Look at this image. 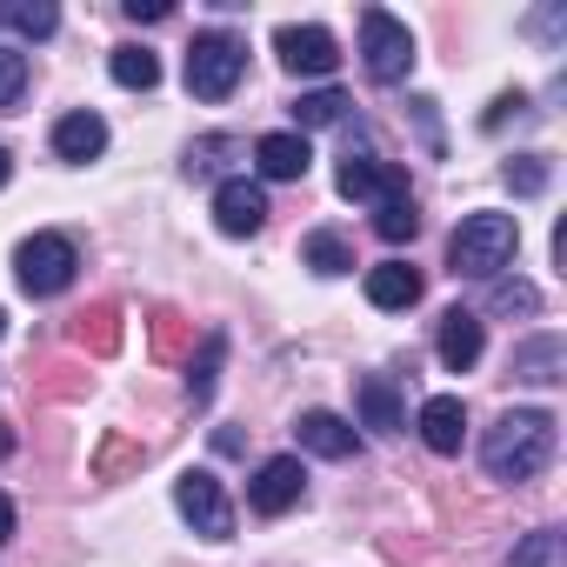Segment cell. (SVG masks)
Listing matches in <instances>:
<instances>
[{
  "label": "cell",
  "mask_w": 567,
  "mask_h": 567,
  "mask_svg": "<svg viewBox=\"0 0 567 567\" xmlns=\"http://www.w3.org/2000/svg\"><path fill=\"white\" fill-rule=\"evenodd\" d=\"M554 414L547 408H507L487 434H481V467L494 481H534L554 461Z\"/></svg>",
  "instance_id": "6da1fadb"
},
{
  "label": "cell",
  "mask_w": 567,
  "mask_h": 567,
  "mask_svg": "<svg viewBox=\"0 0 567 567\" xmlns=\"http://www.w3.org/2000/svg\"><path fill=\"white\" fill-rule=\"evenodd\" d=\"M514 247H520L514 214H467V220L454 227V240H447V267H454L461 280H494V274L514 260Z\"/></svg>",
  "instance_id": "7a4b0ae2"
},
{
  "label": "cell",
  "mask_w": 567,
  "mask_h": 567,
  "mask_svg": "<svg viewBox=\"0 0 567 567\" xmlns=\"http://www.w3.org/2000/svg\"><path fill=\"white\" fill-rule=\"evenodd\" d=\"M240 74H247V41L240 34H227V28L194 34V48H187V94L194 101H227L240 87Z\"/></svg>",
  "instance_id": "3957f363"
},
{
  "label": "cell",
  "mask_w": 567,
  "mask_h": 567,
  "mask_svg": "<svg viewBox=\"0 0 567 567\" xmlns=\"http://www.w3.org/2000/svg\"><path fill=\"white\" fill-rule=\"evenodd\" d=\"M74 267H81V254H74L68 234H34V240H21V254H14V280H21V295H34V301L68 295V288H74Z\"/></svg>",
  "instance_id": "277c9868"
},
{
  "label": "cell",
  "mask_w": 567,
  "mask_h": 567,
  "mask_svg": "<svg viewBox=\"0 0 567 567\" xmlns=\"http://www.w3.org/2000/svg\"><path fill=\"white\" fill-rule=\"evenodd\" d=\"M361 61H368V81L401 87L421 54H414V34H408L388 8H361Z\"/></svg>",
  "instance_id": "5b68a950"
},
{
  "label": "cell",
  "mask_w": 567,
  "mask_h": 567,
  "mask_svg": "<svg viewBox=\"0 0 567 567\" xmlns=\"http://www.w3.org/2000/svg\"><path fill=\"white\" fill-rule=\"evenodd\" d=\"M174 507L194 520V534H207V540H227L234 534V507H227V494H220V481L207 474V467H187L181 481H174Z\"/></svg>",
  "instance_id": "8992f818"
},
{
  "label": "cell",
  "mask_w": 567,
  "mask_h": 567,
  "mask_svg": "<svg viewBox=\"0 0 567 567\" xmlns=\"http://www.w3.org/2000/svg\"><path fill=\"white\" fill-rule=\"evenodd\" d=\"M301 494H308V467H301L295 454L260 461V467H254V481H247V507H254V514H267V520H280L288 507H301Z\"/></svg>",
  "instance_id": "52a82bcc"
},
{
  "label": "cell",
  "mask_w": 567,
  "mask_h": 567,
  "mask_svg": "<svg viewBox=\"0 0 567 567\" xmlns=\"http://www.w3.org/2000/svg\"><path fill=\"white\" fill-rule=\"evenodd\" d=\"M274 54H280V68H288V74H308V81H328L341 68V48H334L328 28H280L274 34Z\"/></svg>",
  "instance_id": "ba28073f"
},
{
  "label": "cell",
  "mask_w": 567,
  "mask_h": 567,
  "mask_svg": "<svg viewBox=\"0 0 567 567\" xmlns=\"http://www.w3.org/2000/svg\"><path fill=\"white\" fill-rule=\"evenodd\" d=\"M334 187H341L348 200H374V207L408 200V174H401L394 161H374V154H348L341 174H334Z\"/></svg>",
  "instance_id": "9c48e42d"
},
{
  "label": "cell",
  "mask_w": 567,
  "mask_h": 567,
  "mask_svg": "<svg viewBox=\"0 0 567 567\" xmlns=\"http://www.w3.org/2000/svg\"><path fill=\"white\" fill-rule=\"evenodd\" d=\"M214 220H220V234H234V240L260 234V227H267V187L247 181V174L220 181V187H214Z\"/></svg>",
  "instance_id": "30bf717a"
},
{
  "label": "cell",
  "mask_w": 567,
  "mask_h": 567,
  "mask_svg": "<svg viewBox=\"0 0 567 567\" xmlns=\"http://www.w3.org/2000/svg\"><path fill=\"white\" fill-rule=\"evenodd\" d=\"M481 348H487V334H481V315H467V308H447V315H441V341H434L441 368H447V374H467V368L481 361Z\"/></svg>",
  "instance_id": "8fae6325"
},
{
  "label": "cell",
  "mask_w": 567,
  "mask_h": 567,
  "mask_svg": "<svg viewBox=\"0 0 567 567\" xmlns=\"http://www.w3.org/2000/svg\"><path fill=\"white\" fill-rule=\"evenodd\" d=\"M295 434H301V447L321 454V461H354V454H361V434H354L341 414H328V408H308V414L295 421Z\"/></svg>",
  "instance_id": "7c38bea8"
},
{
  "label": "cell",
  "mask_w": 567,
  "mask_h": 567,
  "mask_svg": "<svg viewBox=\"0 0 567 567\" xmlns=\"http://www.w3.org/2000/svg\"><path fill=\"white\" fill-rule=\"evenodd\" d=\"M368 301H374L381 315L414 308V301H421V267H408V260H381V267H368Z\"/></svg>",
  "instance_id": "4fadbf2b"
},
{
  "label": "cell",
  "mask_w": 567,
  "mask_h": 567,
  "mask_svg": "<svg viewBox=\"0 0 567 567\" xmlns=\"http://www.w3.org/2000/svg\"><path fill=\"white\" fill-rule=\"evenodd\" d=\"M54 154L74 161V167H81V161H101V154H107V121L87 114V107H81V114H61V121H54Z\"/></svg>",
  "instance_id": "5bb4252c"
},
{
  "label": "cell",
  "mask_w": 567,
  "mask_h": 567,
  "mask_svg": "<svg viewBox=\"0 0 567 567\" xmlns=\"http://www.w3.org/2000/svg\"><path fill=\"white\" fill-rule=\"evenodd\" d=\"M560 374H567V341H560V334H534V341L514 348V381H527V388H554Z\"/></svg>",
  "instance_id": "9a60e30c"
},
{
  "label": "cell",
  "mask_w": 567,
  "mask_h": 567,
  "mask_svg": "<svg viewBox=\"0 0 567 567\" xmlns=\"http://www.w3.org/2000/svg\"><path fill=\"white\" fill-rule=\"evenodd\" d=\"M308 134H260L254 141V167L267 174V181H301L308 174Z\"/></svg>",
  "instance_id": "2e32d148"
},
{
  "label": "cell",
  "mask_w": 567,
  "mask_h": 567,
  "mask_svg": "<svg viewBox=\"0 0 567 567\" xmlns=\"http://www.w3.org/2000/svg\"><path fill=\"white\" fill-rule=\"evenodd\" d=\"M354 408H361V421H368L374 434H401V427H408L401 394H394L388 374H361V381H354Z\"/></svg>",
  "instance_id": "e0dca14e"
},
{
  "label": "cell",
  "mask_w": 567,
  "mask_h": 567,
  "mask_svg": "<svg viewBox=\"0 0 567 567\" xmlns=\"http://www.w3.org/2000/svg\"><path fill=\"white\" fill-rule=\"evenodd\" d=\"M421 441H427L434 454H461V441H467V408H461V394H434V401L421 408Z\"/></svg>",
  "instance_id": "ac0fdd59"
},
{
  "label": "cell",
  "mask_w": 567,
  "mask_h": 567,
  "mask_svg": "<svg viewBox=\"0 0 567 567\" xmlns=\"http://www.w3.org/2000/svg\"><path fill=\"white\" fill-rule=\"evenodd\" d=\"M74 348L94 354V361L121 354V308H114V301H94L87 315H74Z\"/></svg>",
  "instance_id": "d6986e66"
},
{
  "label": "cell",
  "mask_w": 567,
  "mask_h": 567,
  "mask_svg": "<svg viewBox=\"0 0 567 567\" xmlns=\"http://www.w3.org/2000/svg\"><path fill=\"white\" fill-rule=\"evenodd\" d=\"M348 94H334V87H321V94H301L295 101V134H315V127H334V121H348Z\"/></svg>",
  "instance_id": "ffe728a7"
},
{
  "label": "cell",
  "mask_w": 567,
  "mask_h": 567,
  "mask_svg": "<svg viewBox=\"0 0 567 567\" xmlns=\"http://www.w3.org/2000/svg\"><path fill=\"white\" fill-rule=\"evenodd\" d=\"M220 361H227V334H207V341H200V361H194V374H187L194 408L214 401V388H220Z\"/></svg>",
  "instance_id": "44dd1931"
},
{
  "label": "cell",
  "mask_w": 567,
  "mask_h": 567,
  "mask_svg": "<svg viewBox=\"0 0 567 567\" xmlns=\"http://www.w3.org/2000/svg\"><path fill=\"white\" fill-rule=\"evenodd\" d=\"M301 260H308L315 274H348V267H354V247H348L341 234H328V227H321V234H308V240H301Z\"/></svg>",
  "instance_id": "7402d4cb"
},
{
  "label": "cell",
  "mask_w": 567,
  "mask_h": 567,
  "mask_svg": "<svg viewBox=\"0 0 567 567\" xmlns=\"http://www.w3.org/2000/svg\"><path fill=\"white\" fill-rule=\"evenodd\" d=\"M187 348H194V321L181 308H154V354L161 361H181Z\"/></svg>",
  "instance_id": "603a6c76"
},
{
  "label": "cell",
  "mask_w": 567,
  "mask_h": 567,
  "mask_svg": "<svg viewBox=\"0 0 567 567\" xmlns=\"http://www.w3.org/2000/svg\"><path fill=\"white\" fill-rule=\"evenodd\" d=\"M141 461H147V447H141V441H127V434H101L94 474H101V481H121V474H134Z\"/></svg>",
  "instance_id": "cb8c5ba5"
},
{
  "label": "cell",
  "mask_w": 567,
  "mask_h": 567,
  "mask_svg": "<svg viewBox=\"0 0 567 567\" xmlns=\"http://www.w3.org/2000/svg\"><path fill=\"white\" fill-rule=\"evenodd\" d=\"M507 567H567V534H560V527L527 534V540L514 547V560H507Z\"/></svg>",
  "instance_id": "d4e9b609"
},
{
  "label": "cell",
  "mask_w": 567,
  "mask_h": 567,
  "mask_svg": "<svg viewBox=\"0 0 567 567\" xmlns=\"http://www.w3.org/2000/svg\"><path fill=\"white\" fill-rule=\"evenodd\" d=\"M107 74H114L121 87H141V94H147V87L161 81V61H154L147 48H114V61H107Z\"/></svg>",
  "instance_id": "484cf974"
},
{
  "label": "cell",
  "mask_w": 567,
  "mask_h": 567,
  "mask_svg": "<svg viewBox=\"0 0 567 567\" xmlns=\"http://www.w3.org/2000/svg\"><path fill=\"white\" fill-rule=\"evenodd\" d=\"M374 234H381L388 247H401V240H414V234H421V214H414V194H408V200H388V207H374Z\"/></svg>",
  "instance_id": "4316f807"
},
{
  "label": "cell",
  "mask_w": 567,
  "mask_h": 567,
  "mask_svg": "<svg viewBox=\"0 0 567 567\" xmlns=\"http://www.w3.org/2000/svg\"><path fill=\"white\" fill-rule=\"evenodd\" d=\"M8 21H14L28 41H48V34L61 28V8H54V0H21V8H8Z\"/></svg>",
  "instance_id": "83f0119b"
},
{
  "label": "cell",
  "mask_w": 567,
  "mask_h": 567,
  "mask_svg": "<svg viewBox=\"0 0 567 567\" xmlns=\"http://www.w3.org/2000/svg\"><path fill=\"white\" fill-rule=\"evenodd\" d=\"M501 181H507L514 194H540V187H547V161H540V154H514V161L501 167Z\"/></svg>",
  "instance_id": "f1b7e54d"
},
{
  "label": "cell",
  "mask_w": 567,
  "mask_h": 567,
  "mask_svg": "<svg viewBox=\"0 0 567 567\" xmlns=\"http://www.w3.org/2000/svg\"><path fill=\"white\" fill-rule=\"evenodd\" d=\"M487 308H494V315H534V308H540V295L527 288V280H494Z\"/></svg>",
  "instance_id": "f546056e"
},
{
  "label": "cell",
  "mask_w": 567,
  "mask_h": 567,
  "mask_svg": "<svg viewBox=\"0 0 567 567\" xmlns=\"http://www.w3.org/2000/svg\"><path fill=\"white\" fill-rule=\"evenodd\" d=\"M234 147H240V141H227V134L194 141V147H187V174H194V181H200V174H214V167H220V154H234Z\"/></svg>",
  "instance_id": "4dcf8cb0"
},
{
  "label": "cell",
  "mask_w": 567,
  "mask_h": 567,
  "mask_svg": "<svg viewBox=\"0 0 567 567\" xmlns=\"http://www.w3.org/2000/svg\"><path fill=\"white\" fill-rule=\"evenodd\" d=\"M28 87V54H0V107H14Z\"/></svg>",
  "instance_id": "1f68e13d"
},
{
  "label": "cell",
  "mask_w": 567,
  "mask_h": 567,
  "mask_svg": "<svg viewBox=\"0 0 567 567\" xmlns=\"http://www.w3.org/2000/svg\"><path fill=\"white\" fill-rule=\"evenodd\" d=\"M414 121H421V141H427V154H441V114H434V101H427V94L414 101Z\"/></svg>",
  "instance_id": "d6a6232c"
},
{
  "label": "cell",
  "mask_w": 567,
  "mask_h": 567,
  "mask_svg": "<svg viewBox=\"0 0 567 567\" xmlns=\"http://www.w3.org/2000/svg\"><path fill=\"white\" fill-rule=\"evenodd\" d=\"M127 21H167L174 8H167V0H127V8H121Z\"/></svg>",
  "instance_id": "836d02e7"
},
{
  "label": "cell",
  "mask_w": 567,
  "mask_h": 567,
  "mask_svg": "<svg viewBox=\"0 0 567 567\" xmlns=\"http://www.w3.org/2000/svg\"><path fill=\"white\" fill-rule=\"evenodd\" d=\"M0 540H14V501L0 494Z\"/></svg>",
  "instance_id": "e575fe53"
},
{
  "label": "cell",
  "mask_w": 567,
  "mask_h": 567,
  "mask_svg": "<svg viewBox=\"0 0 567 567\" xmlns=\"http://www.w3.org/2000/svg\"><path fill=\"white\" fill-rule=\"evenodd\" d=\"M14 454V421H0V461Z\"/></svg>",
  "instance_id": "d590c367"
},
{
  "label": "cell",
  "mask_w": 567,
  "mask_h": 567,
  "mask_svg": "<svg viewBox=\"0 0 567 567\" xmlns=\"http://www.w3.org/2000/svg\"><path fill=\"white\" fill-rule=\"evenodd\" d=\"M8 174H14V161H8V147H0V187H8Z\"/></svg>",
  "instance_id": "8d00e7d4"
},
{
  "label": "cell",
  "mask_w": 567,
  "mask_h": 567,
  "mask_svg": "<svg viewBox=\"0 0 567 567\" xmlns=\"http://www.w3.org/2000/svg\"><path fill=\"white\" fill-rule=\"evenodd\" d=\"M0 334H8V315H0Z\"/></svg>",
  "instance_id": "74e56055"
},
{
  "label": "cell",
  "mask_w": 567,
  "mask_h": 567,
  "mask_svg": "<svg viewBox=\"0 0 567 567\" xmlns=\"http://www.w3.org/2000/svg\"><path fill=\"white\" fill-rule=\"evenodd\" d=\"M0 21H8V14H0Z\"/></svg>",
  "instance_id": "f35d334b"
}]
</instances>
